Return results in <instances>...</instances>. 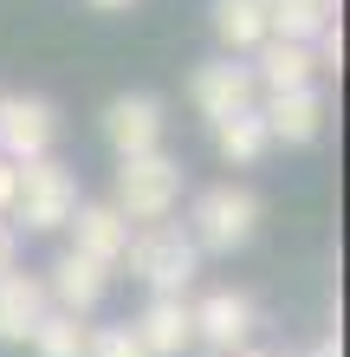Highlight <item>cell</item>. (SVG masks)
<instances>
[{"label": "cell", "mask_w": 350, "mask_h": 357, "mask_svg": "<svg viewBox=\"0 0 350 357\" xmlns=\"http://www.w3.org/2000/svg\"><path fill=\"white\" fill-rule=\"evenodd\" d=\"M72 227V254H85V260H97V266H123V254H130V234L136 227L117 215L111 202H78V215L65 221Z\"/></svg>", "instance_id": "obj_12"}, {"label": "cell", "mask_w": 350, "mask_h": 357, "mask_svg": "<svg viewBox=\"0 0 350 357\" xmlns=\"http://www.w3.org/2000/svg\"><path fill=\"white\" fill-rule=\"evenodd\" d=\"M214 130V150H221V162H234V169H253V162L273 150V137H266V117H260V104L253 111H234V117H221V123H208Z\"/></svg>", "instance_id": "obj_16"}, {"label": "cell", "mask_w": 350, "mask_h": 357, "mask_svg": "<svg viewBox=\"0 0 350 357\" xmlns=\"http://www.w3.org/2000/svg\"><path fill=\"white\" fill-rule=\"evenodd\" d=\"M46 312H52V299L39 286V273H19V266L0 273V344H26Z\"/></svg>", "instance_id": "obj_13"}, {"label": "cell", "mask_w": 350, "mask_h": 357, "mask_svg": "<svg viewBox=\"0 0 350 357\" xmlns=\"http://www.w3.org/2000/svg\"><path fill=\"white\" fill-rule=\"evenodd\" d=\"M26 351H33V357H85V351H91V325L72 319V312H46L39 331L26 338Z\"/></svg>", "instance_id": "obj_18"}, {"label": "cell", "mask_w": 350, "mask_h": 357, "mask_svg": "<svg viewBox=\"0 0 350 357\" xmlns=\"http://www.w3.org/2000/svg\"><path fill=\"white\" fill-rule=\"evenodd\" d=\"M39 286H46V299H52V312H72V319H91L97 305H104V292H111V273L97 266V260H85V254H58L46 273H39Z\"/></svg>", "instance_id": "obj_10"}, {"label": "cell", "mask_w": 350, "mask_h": 357, "mask_svg": "<svg viewBox=\"0 0 350 357\" xmlns=\"http://www.w3.org/2000/svg\"><path fill=\"white\" fill-rule=\"evenodd\" d=\"M97 130H104L111 156L123 162V156H150V150H162L169 117H162V98H150V91H117V98L104 104V117H97Z\"/></svg>", "instance_id": "obj_6"}, {"label": "cell", "mask_w": 350, "mask_h": 357, "mask_svg": "<svg viewBox=\"0 0 350 357\" xmlns=\"http://www.w3.org/2000/svg\"><path fill=\"white\" fill-rule=\"evenodd\" d=\"M228 357H273V351H260V344H240V351H228Z\"/></svg>", "instance_id": "obj_23"}, {"label": "cell", "mask_w": 350, "mask_h": 357, "mask_svg": "<svg viewBox=\"0 0 350 357\" xmlns=\"http://www.w3.org/2000/svg\"><path fill=\"white\" fill-rule=\"evenodd\" d=\"M189 104L208 123H221V117H234V111H253L260 104V85H253V66L246 59H208V66H195L189 72Z\"/></svg>", "instance_id": "obj_7"}, {"label": "cell", "mask_w": 350, "mask_h": 357, "mask_svg": "<svg viewBox=\"0 0 350 357\" xmlns=\"http://www.w3.org/2000/svg\"><path fill=\"white\" fill-rule=\"evenodd\" d=\"M123 266H130V280H143L150 292H189L195 273H201V247L189 241V227L150 221V227H136V234H130Z\"/></svg>", "instance_id": "obj_4"}, {"label": "cell", "mask_w": 350, "mask_h": 357, "mask_svg": "<svg viewBox=\"0 0 350 357\" xmlns=\"http://www.w3.org/2000/svg\"><path fill=\"white\" fill-rule=\"evenodd\" d=\"M344 0H266V26H273V39H312L337 20Z\"/></svg>", "instance_id": "obj_17"}, {"label": "cell", "mask_w": 350, "mask_h": 357, "mask_svg": "<svg viewBox=\"0 0 350 357\" xmlns=\"http://www.w3.org/2000/svg\"><path fill=\"white\" fill-rule=\"evenodd\" d=\"M292 357H337V338H324V344H312V351H292Z\"/></svg>", "instance_id": "obj_22"}, {"label": "cell", "mask_w": 350, "mask_h": 357, "mask_svg": "<svg viewBox=\"0 0 350 357\" xmlns=\"http://www.w3.org/2000/svg\"><path fill=\"white\" fill-rule=\"evenodd\" d=\"M13 182H19V162L0 156V221H7V208H13Z\"/></svg>", "instance_id": "obj_21"}, {"label": "cell", "mask_w": 350, "mask_h": 357, "mask_svg": "<svg viewBox=\"0 0 350 357\" xmlns=\"http://www.w3.org/2000/svg\"><path fill=\"white\" fill-rule=\"evenodd\" d=\"M253 66V85L260 91H299V85H318V59L305 39H266V46L246 59Z\"/></svg>", "instance_id": "obj_14"}, {"label": "cell", "mask_w": 350, "mask_h": 357, "mask_svg": "<svg viewBox=\"0 0 350 357\" xmlns=\"http://www.w3.org/2000/svg\"><path fill=\"white\" fill-rule=\"evenodd\" d=\"M58 143V104L39 98V91H19V98H0V156L7 162H39L52 156Z\"/></svg>", "instance_id": "obj_5"}, {"label": "cell", "mask_w": 350, "mask_h": 357, "mask_svg": "<svg viewBox=\"0 0 350 357\" xmlns=\"http://www.w3.org/2000/svg\"><path fill=\"white\" fill-rule=\"evenodd\" d=\"M136 344L150 357H189L195 351V312H189V292H150V305L130 319Z\"/></svg>", "instance_id": "obj_11"}, {"label": "cell", "mask_w": 350, "mask_h": 357, "mask_svg": "<svg viewBox=\"0 0 350 357\" xmlns=\"http://www.w3.org/2000/svg\"><path fill=\"white\" fill-rule=\"evenodd\" d=\"M111 208L130 227H150V221H169L182 208V162L169 150H150V156H123L117 162V188H111Z\"/></svg>", "instance_id": "obj_2"}, {"label": "cell", "mask_w": 350, "mask_h": 357, "mask_svg": "<svg viewBox=\"0 0 350 357\" xmlns=\"http://www.w3.org/2000/svg\"><path fill=\"white\" fill-rule=\"evenodd\" d=\"M208 20H214V39H221L228 59H253L266 39H273V26H266V0H214Z\"/></svg>", "instance_id": "obj_15"}, {"label": "cell", "mask_w": 350, "mask_h": 357, "mask_svg": "<svg viewBox=\"0 0 350 357\" xmlns=\"http://www.w3.org/2000/svg\"><path fill=\"white\" fill-rule=\"evenodd\" d=\"M91 7H104V13H117V7H130V0H91Z\"/></svg>", "instance_id": "obj_24"}, {"label": "cell", "mask_w": 350, "mask_h": 357, "mask_svg": "<svg viewBox=\"0 0 350 357\" xmlns=\"http://www.w3.org/2000/svg\"><path fill=\"white\" fill-rule=\"evenodd\" d=\"M13 266H19V227L0 221V273H13Z\"/></svg>", "instance_id": "obj_20"}, {"label": "cell", "mask_w": 350, "mask_h": 357, "mask_svg": "<svg viewBox=\"0 0 350 357\" xmlns=\"http://www.w3.org/2000/svg\"><path fill=\"white\" fill-rule=\"evenodd\" d=\"M85 357H150V351L136 344L130 319H123V325H97V331H91V351H85Z\"/></svg>", "instance_id": "obj_19"}, {"label": "cell", "mask_w": 350, "mask_h": 357, "mask_svg": "<svg viewBox=\"0 0 350 357\" xmlns=\"http://www.w3.org/2000/svg\"><path fill=\"white\" fill-rule=\"evenodd\" d=\"M195 312V344H208V351H240V344H253V331H260V312L246 292L234 286H214V292H201V299H189Z\"/></svg>", "instance_id": "obj_8"}, {"label": "cell", "mask_w": 350, "mask_h": 357, "mask_svg": "<svg viewBox=\"0 0 350 357\" xmlns=\"http://www.w3.org/2000/svg\"><path fill=\"white\" fill-rule=\"evenodd\" d=\"M260 117H266V137H273V143H285V150H305V143L324 137L331 104H324L318 85H299V91H266V98H260Z\"/></svg>", "instance_id": "obj_9"}, {"label": "cell", "mask_w": 350, "mask_h": 357, "mask_svg": "<svg viewBox=\"0 0 350 357\" xmlns=\"http://www.w3.org/2000/svg\"><path fill=\"white\" fill-rule=\"evenodd\" d=\"M78 202H85V195H78V176L58 156H39V162H19L7 221L19 227V234H58V227L78 215Z\"/></svg>", "instance_id": "obj_1"}, {"label": "cell", "mask_w": 350, "mask_h": 357, "mask_svg": "<svg viewBox=\"0 0 350 357\" xmlns=\"http://www.w3.org/2000/svg\"><path fill=\"white\" fill-rule=\"evenodd\" d=\"M260 234V195L240 182H214L189 202V241L201 254H240Z\"/></svg>", "instance_id": "obj_3"}]
</instances>
